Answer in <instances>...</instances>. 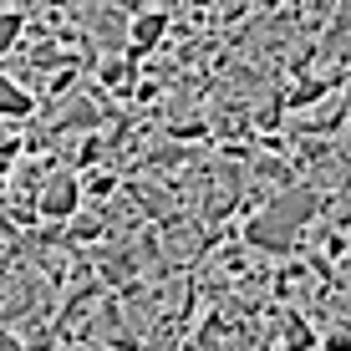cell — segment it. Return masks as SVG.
<instances>
[{
    "label": "cell",
    "instance_id": "6da1fadb",
    "mask_svg": "<svg viewBox=\"0 0 351 351\" xmlns=\"http://www.w3.org/2000/svg\"><path fill=\"white\" fill-rule=\"evenodd\" d=\"M82 193H87V184H82L77 173H56V178H46V184H41V193H36V209H41V219L66 224V219H77Z\"/></svg>",
    "mask_w": 351,
    "mask_h": 351
},
{
    "label": "cell",
    "instance_id": "3957f363",
    "mask_svg": "<svg viewBox=\"0 0 351 351\" xmlns=\"http://www.w3.org/2000/svg\"><path fill=\"white\" fill-rule=\"evenodd\" d=\"M0 112H5V123H26V117L36 112V97L21 87V82L5 77V87H0Z\"/></svg>",
    "mask_w": 351,
    "mask_h": 351
},
{
    "label": "cell",
    "instance_id": "5b68a950",
    "mask_svg": "<svg viewBox=\"0 0 351 351\" xmlns=\"http://www.w3.org/2000/svg\"><path fill=\"white\" fill-rule=\"evenodd\" d=\"M21 31H26V16H21V10H5V31H0V46H5V56H10V46L21 41Z\"/></svg>",
    "mask_w": 351,
    "mask_h": 351
},
{
    "label": "cell",
    "instance_id": "7a4b0ae2",
    "mask_svg": "<svg viewBox=\"0 0 351 351\" xmlns=\"http://www.w3.org/2000/svg\"><path fill=\"white\" fill-rule=\"evenodd\" d=\"M163 36H168V10L148 5V10H138V16L128 21V46H123V51H132L138 62H148V56L163 46Z\"/></svg>",
    "mask_w": 351,
    "mask_h": 351
},
{
    "label": "cell",
    "instance_id": "277c9868",
    "mask_svg": "<svg viewBox=\"0 0 351 351\" xmlns=\"http://www.w3.org/2000/svg\"><path fill=\"white\" fill-rule=\"evenodd\" d=\"M82 184H87V199H112V193H117V173H112V168H87Z\"/></svg>",
    "mask_w": 351,
    "mask_h": 351
}]
</instances>
